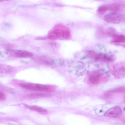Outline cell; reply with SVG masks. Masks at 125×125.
<instances>
[{
	"label": "cell",
	"mask_w": 125,
	"mask_h": 125,
	"mask_svg": "<svg viewBox=\"0 0 125 125\" xmlns=\"http://www.w3.org/2000/svg\"><path fill=\"white\" fill-rule=\"evenodd\" d=\"M21 87L27 90L51 93L55 91V88L52 85H45L29 83H20L19 84Z\"/></svg>",
	"instance_id": "cell-2"
},
{
	"label": "cell",
	"mask_w": 125,
	"mask_h": 125,
	"mask_svg": "<svg viewBox=\"0 0 125 125\" xmlns=\"http://www.w3.org/2000/svg\"><path fill=\"white\" fill-rule=\"evenodd\" d=\"M89 55L92 58L96 60L102 61H110L112 60V58L106 55L100 54H97L93 52H90Z\"/></svg>",
	"instance_id": "cell-9"
},
{
	"label": "cell",
	"mask_w": 125,
	"mask_h": 125,
	"mask_svg": "<svg viewBox=\"0 0 125 125\" xmlns=\"http://www.w3.org/2000/svg\"><path fill=\"white\" fill-rule=\"evenodd\" d=\"M107 77L105 74L101 72H93L88 77V83L91 85L100 84L106 80Z\"/></svg>",
	"instance_id": "cell-3"
},
{
	"label": "cell",
	"mask_w": 125,
	"mask_h": 125,
	"mask_svg": "<svg viewBox=\"0 0 125 125\" xmlns=\"http://www.w3.org/2000/svg\"><path fill=\"white\" fill-rule=\"evenodd\" d=\"M113 75L117 78H123L125 76V65L123 62L117 63L112 71Z\"/></svg>",
	"instance_id": "cell-5"
},
{
	"label": "cell",
	"mask_w": 125,
	"mask_h": 125,
	"mask_svg": "<svg viewBox=\"0 0 125 125\" xmlns=\"http://www.w3.org/2000/svg\"><path fill=\"white\" fill-rule=\"evenodd\" d=\"M16 69L10 66L0 63V77L12 75L16 72Z\"/></svg>",
	"instance_id": "cell-7"
},
{
	"label": "cell",
	"mask_w": 125,
	"mask_h": 125,
	"mask_svg": "<svg viewBox=\"0 0 125 125\" xmlns=\"http://www.w3.org/2000/svg\"><path fill=\"white\" fill-rule=\"evenodd\" d=\"M122 110L121 107L119 106H115L112 107L105 113L104 116L109 118H117L121 115Z\"/></svg>",
	"instance_id": "cell-8"
},
{
	"label": "cell",
	"mask_w": 125,
	"mask_h": 125,
	"mask_svg": "<svg viewBox=\"0 0 125 125\" xmlns=\"http://www.w3.org/2000/svg\"><path fill=\"white\" fill-rule=\"evenodd\" d=\"M104 20L108 23L118 24L121 21V19L119 14L115 12H113L105 16Z\"/></svg>",
	"instance_id": "cell-6"
},
{
	"label": "cell",
	"mask_w": 125,
	"mask_h": 125,
	"mask_svg": "<svg viewBox=\"0 0 125 125\" xmlns=\"http://www.w3.org/2000/svg\"><path fill=\"white\" fill-rule=\"evenodd\" d=\"M6 96L5 93L0 91V101H3L6 99Z\"/></svg>",
	"instance_id": "cell-13"
},
{
	"label": "cell",
	"mask_w": 125,
	"mask_h": 125,
	"mask_svg": "<svg viewBox=\"0 0 125 125\" xmlns=\"http://www.w3.org/2000/svg\"><path fill=\"white\" fill-rule=\"evenodd\" d=\"M125 41V37L123 35H116L113 40V42L115 43H124Z\"/></svg>",
	"instance_id": "cell-11"
},
{
	"label": "cell",
	"mask_w": 125,
	"mask_h": 125,
	"mask_svg": "<svg viewBox=\"0 0 125 125\" xmlns=\"http://www.w3.org/2000/svg\"><path fill=\"white\" fill-rule=\"evenodd\" d=\"M48 38L51 40H66L71 38L69 29L64 25H57L51 30L48 34Z\"/></svg>",
	"instance_id": "cell-1"
},
{
	"label": "cell",
	"mask_w": 125,
	"mask_h": 125,
	"mask_svg": "<svg viewBox=\"0 0 125 125\" xmlns=\"http://www.w3.org/2000/svg\"><path fill=\"white\" fill-rule=\"evenodd\" d=\"M7 52L10 56L15 58H30L33 56V54L32 52L25 50L10 49Z\"/></svg>",
	"instance_id": "cell-4"
},
{
	"label": "cell",
	"mask_w": 125,
	"mask_h": 125,
	"mask_svg": "<svg viewBox=\"0 0 125 125\" xmlns=\"http://www.w3.org/2000/svg\"><path fill=\"white\" fill-rule=\"evenodd\" d=\"M45 95V94H43L41 93H36L33 94L31 95V96L33 98H35V97H38L39 96H42Z\"/></svg>",
	"instance_id": "cell-14"
},
{
	"label": "cell",
	"mask_w": 125,
	"mask_h": 125,
	"mask_svg": "<svg viewBox=\"0 0 125 125\" xmlns=\"http://www.w3.org/2000/svg\"><path fill=\"white\" fill-rule=\"evenodd\" d=\"M109 10V6H101L98 9V11L100 13H104Z\"/></svg>",
	"instance_id": "cell-12"
},
{
	"label": "cell",
	"mask_w": 125,
	"mask_h": 125,
	"mask_svg": "<svg viewBox=\"0 0 125 125\" xmlns=\"http://www.w3.org/2000/svg\"><path fill=\"white\" fill-rule=\"evenodd\" d=\"M25 108L32 110L35 111L39 113L42 114H46L48 113V112L47 110L42 107H40L36 106H31V105H26L25 106Z\"/></svg>",
	"instance_id": "cell-10"
},
{
	"label": "cell",
	"mask_w": 125,
	"mask_h": 125,
	"mask_svg": "<svg viewBox=\"0 0 125 125\" xmlns=\"http://www.w3.org/2000/svg\"><path fill=\"white\" fill-rule=\"evenodd\" d=\"M9 0H0V2H5V1H9Z\"/></svg>",
	"instance_id": "cell-15"
}]
</instances>
